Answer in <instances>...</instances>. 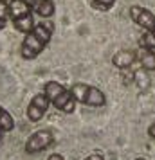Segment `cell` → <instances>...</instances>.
Listing matches in <instances>:
<instances>
[{
	"label": "cell",
	"instance_id": "cell-16",
	"mask_svg": "<svg viewBox=\"0 0 155 160\" xmlns=\"http://www.w3.org/2000/svg\"><path fill=\"white\" fill-rule=\"evenodd\" d=\"M47 160H65V158H63L59 153H52V155H49V158Z\"/></svg>",
	"mask_w": 155,
	"mask_h": 160
},
{
	"label": "cell",
	"instance_id": "cell-6",
	"mask_svg": "<svg viewBox=\"0 0 155 160\" xmlns=\"http://www.w3.org/2000/svg\"><path fill=\"white\" fill-rule=\"evenodd\" d=\"M49 104L51 101L47 99L45 94H36L31 99L29 106H27V119L31 122H38L45 117V113L49 112Z\"/></svg>",
	"mask_w": 155,
	"mask_h": 160
},
{
	"label": "cell",
	"instance_id": "cell-10",
	"mask_svg": "<svg viewBox=\"0 0 155 160\" xmlns=\"http://www.w3.org/2000/svg\"><path fill=\"white\" fill-rule=\"evenodd\" d=\"M137 59L141 61V65L144 67L146 70H155V52H153V49H139Z\"/></svg>",
	"mask_w": 155,
	"mask_h": 160
},
{
	"label": "cell",
	"instance_id": "cell-13",
	"mask_svg": "<svg viewBox=\"0 0 155 160\" xmlns=\"http://www.w3.org/2000/svg\"><path fill=\"white\" fill-rule=\"evenodd\" d=\"M9 20V2L8 0H0V31L6 27Z\"/></svg>",
	"mask_w": 155,
	"mask_h": 160
},
{
	"label": "cell",
	"instance_id": "cell-15",
	"mask_svg": "<svg viewBox=\"0 0 155 160\" xmlns=\"http://www.w3.org/2000/svg\"><path fill=\"white\" fill-rule=\"evenodd\" d=\"M85 160H105V157H103V153L96 151V153H92V155H89Z\"/></svg>",
	"mask_w": 155,
	"mask_h": 160
},
{
	"label": "cell",
	"instance_id": "cell-7",
	"mask_svg": "<svg viewBox=\"0 0 155 160\" xmlns=\"http://www.w3.org/2000/svg\"><path fill=\"white\" fill-rule=\"evenodd\" d=\"M130 18H132L142 31H153L155 29V15L146 8L132 6V8H130Z\"/></svg>",
	"mask_w": 155,
	"mask_h": 160
},
{
	"label": "cell",
	"instance_id": "cell-1",
	"mask_svg": "<svg viewBox=\"0 0 155 160\" xmlns=\"http://www.w3.org/2000/svg\"><path fill=\"white\" fill-rule=\"evenodd\" d=\"M52 34H54V23L51 20H42L34 25V29L29 34H25L20 47V54L23 59H34L38 58L44 49L49 45Z\"/></svg>",
	"mask_w": 155,
	"mask_h": 160
},
{
	"label": "cell",
	"instance_id": "cell-8",
	"mask_svg": "<svg viewBox=\"0 0 155 160\" xmlns=\"http://www.w3.org/2000/svg\"><path fill=\"white\" fill-rule=\"evenodd\" d=\"M31 6L33 13L38 16H42L44 20H49L54 15V2L52 0H25Z\"/></svg>",
	"mask_w": 155,
	"mask_h": 160
},
{
	"label": "cell",
	"instance_id": "cell-17",
	"mask_svg": "<svg viewBox=\"0 0 155 160\" xmlns=\"http://www.w3.org/2000/svg\"><path fill=\"white\" fill-rule=\"evenodd\" d=\"M148 135H150V137H152V138H155V122L152 124L150 128H148Z\"/></svg>",
	"mask_w": 155,
	"mask_h": 160
},
{
	"label": "cell",
	"instance_id": "cell-18",
	"mask_svg": "<svg viewBox=\"0 0 155 160\" xmlns=\"http://www.w3.org/2000/svg\"><path fill=\"white\" fill-rule=\"evenodd\" d=\"M4 133H6V131H4L2 128H0V140H2V137H4Z\"/></svg>",
	"mask_w": 155,
	"mask_h": 160
},
{
	"label": "cell",
	"instance_id": "cell-3",
	"mask_svg": "<svg viewBox=\"0 0 155 160\" xmlns=\"http://www.w3.org/2000/svg\"><path fill=\"white\" fill-rule=\"evenodd\" d=\"M9 18L18 32L29 34L34 29V13L25 0H9Z\"/></svg>",
	"mask_w": 155,
	"mask_h": 160
},
{
	"label": "cell",
	"instance_id": "cell-5",
	"mask_svg": "<svg viewBox=\"0 0 155 160\" xmlns=\"http://www.w3.org/2000/svg\"><path fill=\"white\" fill-rule=\"evenodd\" d=\"M54 144V135H52L51 130H38L34 131L29 138H27V142H25V153H29V155H34V153H40L47 149V148H51Z\"/></svg>",
	"mask_w": 155,
	"mask_h": 160
},
{
	"label": "cell",
	"instance_id": "cell-12",
	"mask_svg": "<svg viewBox=\"0 0 155 160\" xmlns=\"http://www.w3.org/2000/svg\"><path fill=\"white\" fill-rule=\"evenodd\" d=\"M139 49H153L155 51V34L153 31H142L139 36Z\"/></svg>",
	"mask_w": 155,
	"mask_h": 160
},
{
	"label": "cell",
	"instance_id": "cell-2",
	"mask_svg": "<svg viewBox=\"0 0 155 160\" xmlns=\"http://www.w3.org/2000/svg\"><path fill=\"white\" fill-rule=\"evenodd\" d=\"M44 94L47 95V99L51 101L52 106L59 112H63V113H72L76 110L78 101L74 99L72 92L58 81H47L44 87Z\"/></svg>",
	"mask_w": 155,
	"mask_h": 160
},
{
	"label": "cell",
	"instance_id": "cell-4",
	"mask_svg": "<svg viewBox=\"0 0 155 160\" xmlns=\"http://www.w3.org/2000/svg\"><path fill=\"white\" fill-rule=\"evenodd\" d=\"M74 99L81 102L85 106H105L106 104V97L99 88L92 87V85H85V83H76L70 87Z\"/></svg>",
	"mask_w": 155,
	"mask_h": 160
},
{
	"label": "cell",
	"instance_id": "cell-20",
	"mask_svg": "<svg viewBox=\"0 0 155 160\" xmlns=\"http://www.w3.org/2000/svg\"><path fill=\"white\" fill-rule=\"evenodd\" d=\"M153 34H155V29H153Z\"/></svg>",
	"mask_w": 155,
	"mask_h": 160
},
{
	"label": "cell",
	"instance_id": "cell-14",
	"mask_svg": "<svg viewBox=\"0 0 155 160\" xmlns=\"http://www.w3.org/2000/svg\"><path fill=\"white\" fill-rule=\"evenodd\" d=\"M116 0H92V8L97 11H110Z\"/></svg>",
	"mask_w": 155,
	"mask_h": 160
},
{
	"label": "cell",
	"instance_id": "cell-11",
	"mask_svg": "<svg viewBox=\"0 0 155 160\" xmlns=\"http://www.w3.org/2000/svg\"><path fill=\"white\" fill-rule=\"evenodd\" d=\"M0 128L4 131H13V128H15V119H13V115L6 108H2V106H0Z\"/></svg>",
	"mask_w": 155,
	"mask_h": 160
},
{
	"label": "cell",
	"instance_id": "cell-9",
	"mask_svg": "<svg viewBox=\"0 0 155 160\" xmlns=\"http://www.w3.org/2000/svg\"><path fill=\"white\" fill-rule=\"evenodd\" d=\"M137 61V52L135 51H121L112 56V65L116 68H128Z\"/></svg>",
	"mask_w": 155,
	"mask_h": 160
},
{
	"label": "cell",
	"instance_id": "cell-19",
	"mask_svg": "<svg viewBox=\"0 0 155 160\" xmlns=\"http://www.w3.org/2000/svg\"><path fill=\"white\" fill-rule=\"evenodd\" d=\"M135 160H146V158H142V157H139V158H135Z\"/></svg>",
	"mask_w": 155,
	"mask_h": 160
}]
</instances>
